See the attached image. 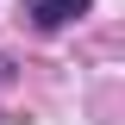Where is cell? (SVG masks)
<instances>
[{"mask_svg":"<svg viewBox=\"0 0 125 125\" xmlns=\"http://www.w3.org/2000/svg\"><path fill=\"white\" fill-rule=\"evenodd\" d=\"M88 6H94V0H31V19H38L44 31H62L69 19H81V13H88Z\"/></svg>","mask_w":125,"mask_h":125,"instance_id":"obj_1","label":"cell"}]
</instances>
